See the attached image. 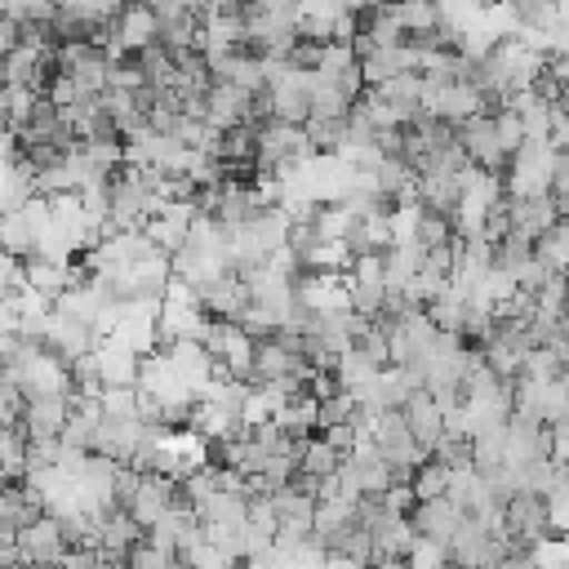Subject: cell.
Instances as JSON below:
<instances>
[{
	"label": "cell",
	"mask_w": 569,
	"mask_h": 569,
	"mask_svg": "<svg viewBox=\"0 0 569 569\" xmlns=\"http://www.w3.org/2000/svg\"><path fill=\"white\" fill-rule=\"evenodd\" d=\"M458 142H462V151H467V160L476 164V169H485V173H498L502 178V169H507V151H502V138H498V120H493V111H476V116H467L462 124H458Z\"/></svg>",
	"instance_id": "cell-1"
},
{
	"label": "cell",
	"mask_w": 569,
	"mask_h": 569,
	"mask_svg": "<svg viewBox=\"0 0 569 569\" xmlns=\"http://www.w3.org/2000/svg\"><path fill=\"white\" fill-rule=\"evenodd\" d=\"M249 302H253V293H249V280L240 271H222L196 289V307L209 320H240Z\"/></svg>",
	"instance_id": "cell-2"
},
{
	"label": "cell",
	"mask_w": 569,
	"mask_h": 569,
	"mask_svg": "<svg viewBox=\"0 0 569 569\" xmlns=\"http://www.w3.org/2000/svg\"><path fill=\"white\" fill-rule=\"evenodd\" d=\"M40 342H44V351L49 356H58L62 365H71L76 356H89L102 338H98V329L93 325H84V320H76V316H67V311H49V320H44V333H40Z\"/></svg>",
	"instance_id": "cell-3"
},
{
	"label": "cell",
	"mask_w": 569,
	"mask_h": 569,
	"mask_svg": "<svg viewBox=\"0 0 569 569\" xmlns=\"http://www.w3.org/2000/svg\"><path fill=\"white\" fill-rule=\"evenodd\" d=\"M111 36H116L111 53L142 49V44H151V40L160 36V18H156V9H151L147 0H124V4L111 13Z\"/></svg>",
	"instance_id": "cell-4"
},
{
	"label": "cell",
	"mask_w": 569,
	"mask_h": 569,
	"mask_svg": "<svg viewBox=\"0 0 569 569\" xmlns=\"http://www.w3.org/2000/svg\"><path fill=\"white\" fill-rule=\"evenodd\" d=\"M71 413V391H44V396H27L22 409V436L27 440H58Z\"/></svg>",
	"instance_id": "cell-5"
},
{
	"label": "cell",
	"mask_w": 569,
	"mask_h": 569,
	"mask_svg": "<svg viewBox=\"0 0 569 569\" xmlns=\"http://www.w3.org/2000/svg\"><path fill=\"white\" fill-rule=\"evenodd\" d=\"M409 525L418 529V538H431V542L449 547L453 533H458V525H462V507H458L449 493H440V498H418L413 511H409Z\"/></svg>",
	"instance_id": "cell-6"
},
{
	"label": "cell",
	"mask_w": 569,
	"mask_h": 569,
	"mask_svg": "<svg viewBox=\"0 0 569 569\" xmlns=\"http://www.w3.org/2000/svg\"><path fill=\"white\" fill-rule=\"evenodd\" d=\"M400 413H405V422H409V431H413L418 449L431 458V449H436V445H440V436H445V409L436 405V396H431L427 387H418V391H409V396H405Z\"/></svg>",
	"instance_id": "cell-7"
},
{
	"label": "cell",
	"mask_w": 569,
	"mask_h": 569,
	"mask_svg": "<svg viewBox=\"0 0 569 569\" xmlns=\"http://www.w3.org/2000/svg\"><path fill=\"white\" fill-rule=\"evenodd\" d=\"M67 547L71 542H67V533H62V525L53 516H40L36 525L18 529V551H22L27 565H62Z\"/></svg>",
	"instance_id": "cell-8"
},
{
	"label": "cell",
	"mask_w": 569,
	"mask_h": 569,
	"mask_svg": "<svg viewBox=\"0 0 569 569\" xmlns=\"http://www.w3.org/2000/svg\"><path fill=\"white\" fill-rule=\"evenodd\" d=\"M196 204L191 200H164L160 204V213L147 222V236L164 249V253H178L182 249V240H187V231H191V222H196Z\"/></svg>",
	"instance_id": "cell-9"
},
{
	"label": "cell",
	"mask_w": 569,
	"mask_h": 569,
	"mask_svg": "<svg viewBox=\"0 0 569 569\" xmlns=\"http://www.w3.org/2000/svg\"><path fill=\"white\" fill-rule=\"evenodd\" d=\"M560 218L556 200L547 191H525V196H511V231L538 240L542 231H551V222Z\"/></svg>",
	"instance_id": "cell-10"
},
{
	"label": "cell",
	"mask_w": 569,
	"mask_h": 569,
	"mask_svg": "<svg viewBox=\"0 0 569 569\" xmlns=\"http://www.w3.org/2000/svg\"><path fill=\"white\" fill-rule=\"evenodd\" d=\"M502 9H507V18H511V31L529 36V40H538V36H547V31H556V27H565L556 0H502Z\"/></svg>",
	"instance_id": "cell-11"
},
{
	"label": "cell",
	"mask_w": 569,
	"mask_h": 569,
	"mask_svg": "<svg viewBox=\"0 0 569 569\" xmlns=\"http://www.w3.org/2000/svg\"><path fill=\"white\" fill-rule=\"evenodd\" d=\"M98 369H102V387H138L142 356L129 351V347L116 342V338H102V342H98Z\"/></svg>",
	"instance_id": "cell-12"
},
{
	"label": "cell",
	"mask_w": 569,
	"mask_h": 569,
	"mask_svg": "<svg viewBox=\"0 0 569 569\" xmlns=\"http://www.w3.org/2000/svg\"><path fill=\"white\" fill-rule=\"evenodd\" d=\"M22 271H27V289H36L49 302H58L71 289V262H53L44 253H31V258H22Z\"/></svg>",
	"instance_id": "cell-13"
},
{
	"label": "cell",
	"mask_w": 569,
	"mask_h": 569,
	"mask_svg": "<svg viewBox=\"0 0 569 569\" xmlns=\"http://www.w3.org/2000/svg\"><path fill=\"white\" fill-rule=\"evenodd\" d=\"M360 71H365L369 84H382V80H391L400 71H418V49H409V44H382V49H373L360 62Z\"/></svg>",
	"instance_id": "cell-14"
},
{
	"label": "cell",
	"mask_w": 569,
	"mask_h": 569,
	"mask_svg": "<svg viewBox=\"0 0 569 569\" xmlns=\"http://www.w3.org/2000/svg\"><path fill=\"white\" fill-rule=\"evenodd\" d=\"M36 244H40V236L31 231V222H27V213L22 209H9V213H0V249L9 253V258H31L36 253Z\"/></svg>",
	"instance_id": "cell-15"
},
{
	"label": "cell",
	"mask_w": 569,
	"mask_h": 569,
	"mask_svg": "<svg viewBox=\"0 0 569 569\" xmlns=\"http://www.w3.org/2000/svg\"><path fill=\"white\" fill-rule=\"evenodd\" d=\"M387 13L396 18V27L405 36H418V31H431L440 22V4L436 0H387Z\"/></svg>",
	"instance_id": "cell-16"
},
{
	"label": "cell",
	"mask_w": 569,
	"mask_h": 569,
	"mask_svg": "<svg viewBox=\"0 0 569 569\" xmlns=\"http://www.w3.org/2000/svg\"><path fill=\"white\" fill-rule=\"evenodd\" d=\"M533 253L551 267V271H569V213H560L551 222V231H542L533 240Z\"/></svg>",
	"instance_id": "cell-17"
},
{
	"label": "cell",
	"mask_w": 569,
	"mask_h": 569,
	"mask_svg": "<svg viewBox=\"0 0 569 569\" xmlns=\"http://www.w3.org/2000/svg\"><path fill=\"white\" fill-rule=\"evenodd\" d=\"M27 476V436L22 427H0V485Z\"/></svg>",
	"instance_id": "cell-18"
},
{
	"label": "cell",
	"mask_w": 569,
	"mask_h": 569,
	"mask_svg": "<svg viewBox=\"0 0 569 569\" xmlns=\"http://www.w3.org/2000/svg\"><path fill=\"white\" fill-rule=\"evenodd\" d=\"M342 458H347V453H338V449H333L325 436H311V440L302 445V458H298V467H302L311 480H320V476H333V471L342 467Z\"/></svg>",
	"instance_id": "cell-19"
},
{
	"label": "cell",
	"mask_w": 569,
	"mask_h": 569,
	"mask_svg": "<svg viewBox=\"0 0 569 569\" xmlns=\"http://www.w3.org/2000/svg\"><path fill=\"white\" fill-rule=\"evenodd\" d=\"M120 565H124V569H187V565H182V556H173V551L156 547L151 538H138Z\"/></svg>",
	"instance_id": "cell-20"
},
{
	"label": "cell",
	"mask_w": 569,
	"mask_h": 569,
	"mask_svg": "<svg viewBox=\"0 0 569 569\" xmlns=\"http://www.w3.org/2000/svg\"><path fill=\"white\" fill-rule=\"evenodd\" d=\"M409 485H413L418 498H440V493H449V485H453V467L427 458V462H418V471H413Z\"/></svg>",
	"instance_id": "cell-21"
},
{
	"label": "cell",
	"mask_w": 569,
	"mask_h": 569,
	"mask_svg": "<svg viewBox=\"0 0 569 569\" xmlns=\"http://www.w3.org/2000/svg\"><path fill=\"white\" fill-rule=\"evenodd\" d=\"M36 89H27V84H4L0 89V116L9 120V129L18 133L22 124H27V116H31V107H36Z\"/></svg>",
	"instance_id": "cell-22"
},
{
	"label": "cell",
	"mask_w": 569,
	"mask_h": 569,
	"mask_svg": "<svg viewBox=\"0 0 569 569\" xmlns=\"http://www.w3.org/2000/svg\"><path fill=\"white\" fill-rule=\"evenodd\" d=\"M431 458L445 462V467H453V471H467L471 458H476V436H453V431H445L440 445L431 449Z\"/></svg>",
	"instance_id": "cell-23"
},
{
	"label": "cell",
	"mask_w": 569,
	"mask_h": 569,
	"mask_svg": "<svg viewBox=\"0 0 569 569\" xmlns=\"http://www.w3.org/2000/svg\"><path fill=\"white\" fill-rule=\"evenodd\" d=\"M547 196L556 200V209H560V213H569V151H556V156H551Z\"/></svg>",
	"instance_id": "cell-24"
},
{
	"label": "cell",
	"mask_w": 569,
	"mask_h": 569,
	"mask_svg": "<svg viewBox=\"0 0 569 569\" xmlns=\"http://www.w3.org/2000/svg\"><path fill=\"white\" fill-rule=\"evenodd\" d=\"M284 62H289L293 71H320V62H325V44H320V40H307V36H298V40L289 44Z\"/></svg>",
	"instance_id": "cell-25"
},
{
	"label": "cell",
	"mask_w": 569,
	"mask_h": 569,
	"mask_svg": "<svg viewBox=\"0 0 569 569\" xmlns=\"http://www.w3.org/2000/svg\"><path fill=\"white\" fill-rule=\"evenodd\" d=\"M405 565H409V569H445V565H449V547H440V542H431V538H418L413 551L405 556Z\"/></svg>",
	"instance_id": "cell-26"
},
{
	"label": "cell",
	"mask_w": 569,
	"mask_h": 569,
	"mask_svg": "<svg viewBox=\"0 0 569 569\" xmlns=\"http://www.w3.org/2000/svg\"><path fill=\"white\" fill-rule=\"evenodd\" d=\"M320 436H325V440H329L338 453H351V449L360 445V436H356V427H351V422H333V427H325Z\"/></svg>",
	"instance_id": "cell-27"
},
{
	"label": "cell",
	"mask_w": 569,
	"mask_h": 569,
	"mask_svg": "<svg viewBox=\"0 0 569 569\" xmlns=\"http://www.w3.org/2000/svg\"><path fill=\"white\" fill-rule=\"evenodd\" d=\"M18 44H22V22L4 13V18H0V62H4V53H13Z\"/></svg>",
	"instance_id": "cell-28"
},
{
	"label": "cell",
	"mask_w": 569,
	"mask_h": 569,
	"mask_svg": "<svg viewBox=\"0 0 569 569\" xmlns=\"http://www.w3.org/2000/svg\"><path fill=\"white\" fill-rule=\"evenodd\" d=\"M485 569H538V560H533V551H507Z\"/></svg>",
	"instance_id": "cell-29"
},
{
	"label": "cell",
	"mask_w": 569,
	"mask_h": 569,
	"mask_svg": "<svg viewBox=\"0 0 569 569\" xmlns=\"http://www.w3.org/2000/svg\"><path fill=\"white\" fill-rule=\"evenodd\" d=\"M4 13H9V0H0V18H4Z\"/></svg>",
	"instance_id": "cell-30"
},
{
	"label": "cell",
	"mask_w": 569,
	"mask_h": 569,
	"mask_svg": "<svg viewBox=\"0 0 569 569\" xmlns=\"http://www.w3.org/2000/svg\"><path fill=\"white\" fill-rule=\"evenodd\" d=\"M0 89H4V71H0Z\"/></svg>",
	"instance_id": "cell-31"
},
{
	"label": "cell",
	"mask_w": 569,
	"mask_h": 569,
	"mask_svg": "<svg viewBox=\"0 0 569 569\" xmlns=\"http://www.w3.org/2000/svg\"><path fill=\"white\" fill-rule=\"evenodd\" d=\"M116 569H124V565H116Z\"/></svg>",
	"instance_id": "cell-32"
},
{
	"label": "cell",
	"mask_w": 569,
	"mask_h": 569,
	"mask_svg": "<svg viewBox=\"0 0 569 569\" xmlns=\"http://www.w3.org/2000/svg\"><path fill=\"white\" fill-rule=\"evenodd\" d=\"M53 569H62V565H53Z\"/></svg>",
	"instance_id": "cell-33"
}]
</instances>
